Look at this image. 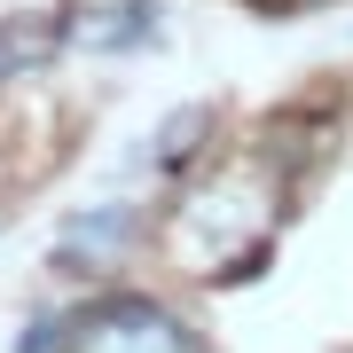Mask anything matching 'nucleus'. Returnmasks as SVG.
I'll return each mask as SVG.
<instances>
[{
  "label": "nucleus",
  "instance_id": "1",
  "mask_svg": "<svg viewBox=\"0 0 353 353\" xmlns=\"http://www.w3.org/2000/svg\"><path fill=\"white\" fill-rule=\"evenodd\" d=\"M63 353H196V330L165 299L118 290V299H94L87 314H71V345Z\"/></svg>",
  "mask_w": 353,
  "mask_h": 353
},
{
  "label": "nucleus",
  "instance_id": "2",
  "mask_svg": "<svg viewBox=\"0 0 353 353\" xmlns=\"http://www.w3.org/2000/svg\"><path fill=\"white\" fill-rule=\"evenodd\" d=\"M87 243H110V252H126V243H134V204H102V212H87V220H71V228H63V259H79Z\"/></svg>",
  "mask_w": 353,
  "mask_h": 353
}]
</instances>
